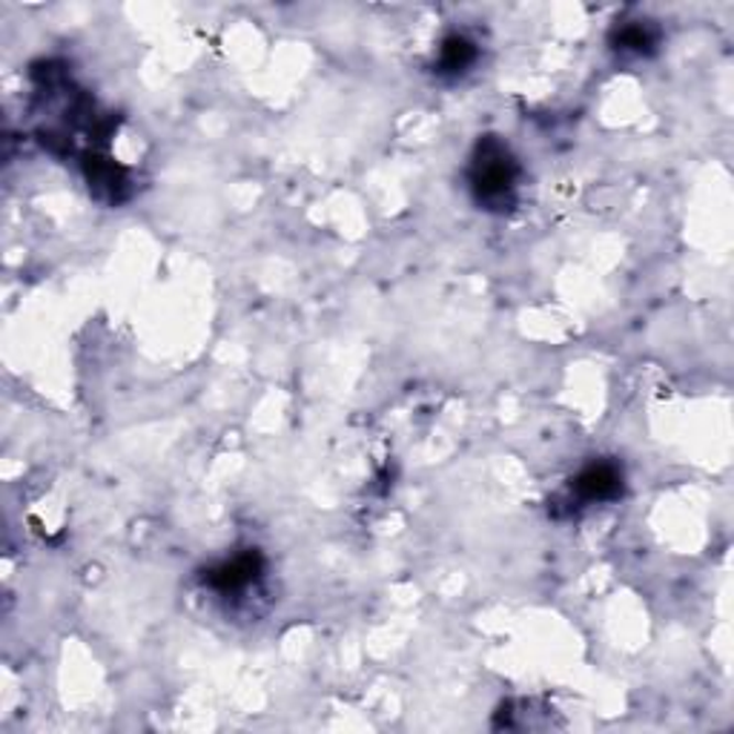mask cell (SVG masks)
Here are the masks:
<instances>
[{
  "label": "cell",
  "mask_w": 734,
  "mask_h": 734,
  "mask_svg": "<svg viewBox=\"0 0 734 734\" xmlns=\"http://www.w3.org/2000/svg\"><path fill=\"white\" fill-rule=\"evenodd\" d=\"M516 178H519V167L508 153V146L491 135L482 139L471 161V189L476 201L485 204L487 210H505L514 201Z\"/></svg>",
  "instance_id": "obj_1"
},
{
  "label": "cell",
  "mask_w": 734,
  "mask_h": 734,
  "mask_svg": "<svg viewBox=\"0 0 734 734\" xmlns=\"http://www.w3.org/2000/svg\"><path fill=\"white\" fill-rule=\"evenodd\" d=\"M262 574V557L255 551L239 554L233 560L221 562L219 568H212L207 574V585L221 594H239V591L250 589Z\"/></svg>",
  "instance_id": "obj_2"
},
{
  "label": "cell",
  "mask_w": 734,
  "mask_h": 734,
  "mask_svg": "<svg viewBox=\"0 0 734 734\" xmlns=\"http://www.w3.org/2000/svg\"><path fill=\"white\" fill-rule=\"evenodd\" d=\"M574 487V494L580 496L582 502H605L614 500L620 494V487H623V473L617 471L609 462H600V465H591L571 482Z\"/></svg>",
  "instance_id": "obj_3"
},
{
  "label": "cell",
  "mask_w": 734,
  "mask_h": 734,
  "mask_svg": "<svg viewBox=\"0 0 734 734\" xmlns=\"http://www.w3.org/2000/svg\"><path fill=\"white\" fill-rule=\"evenodd\" d=\"M476 61V50L471 41L462 35H451L442 44V55H439V73H465L468 66Z\"/></svg>",
  "instance_id": "obj_4"
},
{
  "label": "cell",
  "mask_w": 734,
  "mask_h": 734,
  "mask_svg": "<svg viewBox=\"0 0 734 734\" xmlns=\"http://www.w3.org/2000/svg\"><path fill=\"white\" fill-rule=\"evenodd\" d=\"M620 50L625 52H646L648 46H655V35L648 32V26H643V23H632V26H625L623 32H620Z\"/></svg>",
  "instance_id": "obj_5"
}]
</instances>
